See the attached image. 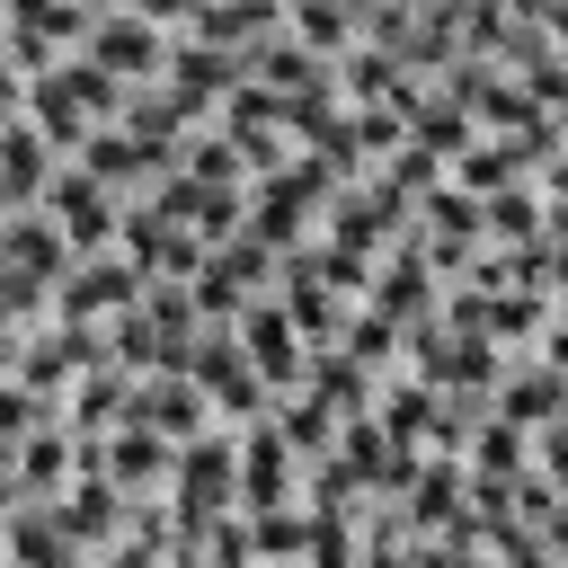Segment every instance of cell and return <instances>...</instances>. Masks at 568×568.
<instances>
[{
    "mask_svg": "<svg viewBox=\"0 0 568 568\" xmlns=\"http://www.w3.org/2000/svg\"><path fill=\"white\" fill-rule=\"evenodd\" d=\"M0 568H18V559H0Z\"/></svg>",
    "mask_w": 568,
    "mask_h": 568,
    "instance_id": "5b68a950",
    "label": "cell"
},
{
    "mask_svg": "<svg viewBox=\"0 0 568 568\" xmlns=\"http://www.w3.org/2000/svg\"><path fill=\"white\" fill-rule=\"evenodd\" d=\"M240 337H248V364H257L266 382H293V373H302V337H293V320H284L275 302H257V311L240 320Z\"/></svg>",
    "mask_w": 568,
    "mask_h": 568,
    "instance_id": "3957f363",
    "label": "cell"
},
{
    "mask_svg": "<svg viewBox=\"0 0 568 568\" xmlns=\"http://www.w3.org/2000/svg\"><path fill=\"white\" fill-rule=\"evenodd\" d=\"M89 62H98L106 80H160L169 44H160V27H151L142 9H106V18L89 27Z\"/></svg>",
    "mask_w": 568,
    "mask_h": 568,
    "instance_id": "7a4b0ae2",
    "label": "cell"
},
{
    "mask_svg": "<svg viewBox=\"0 0 568 568\" xmlns=\"http://www.w3.org/2000/svg\"><path fill=\"white\" fill-rule=\"evenodd\" d=\"M293 36H302V44H337V36H355V0H293Z\"/></svg>",
    "mask_w": 568,
    "mask_h": 568,
    "instance_id": "277c9868",
    "label": "cell"
},
{
    "mask_svg": "<svg viewBox=\"0 0 568 568\" xmlns=\"http://www.w3.org/2000/svg\"><path fill=\"white\" fill-rule=\"evenodd\" d=\"M44 213H53V231L71 240V257H98V248L115 240V195H106V178H89V169H53Z\"/></svg>",
    "mask_w": 568,
    "mask_h": 568,
    "instance_id": "6da1fadb",
    "label": "cell"
}]
</instances>
